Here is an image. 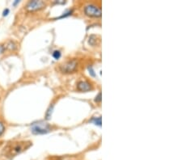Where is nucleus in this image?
Instances as JSON below:
<instances>
[{
    "label": "nucleus",
    "mask_w": 182,
    "mask_h": 160,
    "mask_svg": "<svg viewBox=\"0 0 182 160\" xmlns=\"http://www.w3.org/2000/svg\"><path fill=\"white\" fill-rule=\"evenodd\" d=\"M32 146V142L28 141H20V142H13L8 144L5 148L7 157L12 158L18 154H21L23 151L26 150Z\"/></svg>",
    "instance_id": "nucleus-1"
},
{
    "label": "nucleus",
    "mask_w": 182,
    "mask_h": 160,
    "mask_svg": "<svg viewBox=\"0 0 182 160\" xmlns=\"http://www.w3.org/2000/svg\"><path fill=\"white\" fill-rule=\"evenodd\" d=\"M77 68H78V62L75 59H71L60 64L59 70L63 74H72L76 71Z\"/></svg>",
    "instance_id": "nucleus-2"
},
{
    "label": "nucleus",
    "mask_w": 182,
    "mask_h": 160,
    "mask_svg": "<svg viewBox=\"0 0 182 160\" xmlns=\"http://www.w3.org/2000/svg\"><path fill=\"white\" fill-rule=\"evenodd\" d=\"M51 130L50 125L45 122H38L34 123L32 126L31 132L35 135H41V134H45L49 133Z\"/></svg>",
    "instance_id": "nucleus-3"
},
{
    "label": "nucleus",
    "mask_w": 182,
    "mask_h": 160,
    "mask_svg": "<svg viewBox=\"0 0 182 160\" xmlns=\"http://www.w3.org/2000/svg\"><path fill=\"white\" fill-rule=\"evenodd\" d=\"M84 13L89 17L98 18L101 16V9L94 4H88L84 7Z\"/></svg>",
    "instance_id": "nucleus-4"
},
{
    "label": "nucleus",
    "mask_w": 182,
    "mask_h": 160,
    "mask_svg": "<svg viewBox=\"0 0 182 160\" xmlns=\"http://www.w3.org/2000/svg\"><path fill=\"white\" fill-rule=\"evenodd\" d=\"M46 6L44 1H37V0H33V1H29L25 6V9L29 12H33V11H40L41 9L45 8Z\"/></svg>",
    "instance_id": "nucleus-5"
},
{
    "label": "nucleus",
    "mask_w": 182,
    "mask_h": 160,
    "mask_svg": "<svg viewBox=\"0 0 182 160\" xmlns=\"http://www.w3.org/2000/svg\"><path fill=\"white\" fill-rule=\"evenodd\" d=\"M77 89L80 91L82 92H87V91H90L93 89L92 85L88 81H80L77 84Z\"/></svg>",
    "instance_id": "nucleus-6"
},
{
    "label": "nucleus",
    "mask_w": 182,
    "mask_h": 160,
    "mask_svg": "<svg viewBox=\"0 0 182 160\" xmlns=\"http://www.w3.org/2000/svg\"><path fill=\"white\" fill-rule=\"evenodd\" d=\"M5 48L6 49H9L11 51H14L17 49V45L16 43L13 41H9L8 42H7L6 44H4Z\"/></svg>",
    "instance_id": "nucleus-7"
},
{
    "label": "nucleus",
    "mask_w": 182,
    "mask_h": 160,
    "mask_svg": "<svg viewBox=\"0 0 182 160\" xmlns=\"http://www.w3.org/2000/svg\"><path fill=\"white\" fill-rule=\"evenodd\" d=\"M89 121H90V122H92V123L95 124V125H99V126H101V117H92V119H91Z\"/></svg>",
    "instance_id": "nucleus-8"
},
{
    "label": "nucleus",
    "mask_w": 182,
    "mask_h": 160,
    "mask_svg": "<svg viewBox=\"0 0 182 160\" xmlns=\"http://www.w3.org/2000/svg\"><path fill=\"white\" fill-rule=\"evenodd\" d=\"M5 131H6V126L2 121H0V138L4 134Z\"/></svg>",
    "instance_id": "nucleus-9"
},
{
    "label": "nucleus",
    "mask_w": 182,
    "mask_h": 160,
    "mask_svg": "<svg viewBox=\"0 0 182 160\" xmlns=\"http://www.w3.org/2000/svg\"><path fill=\"white\" fill-rule=\"evenodd\" d=\"M53 57L55 58L56 60H57L58 58H60L61 57V52L59 50H55V51L53 53Z\"/></svg>",
    "instance_id": "nucleus-10"
},
{
    "label": "nucleus",
    "mask_w": 182,
    "mask_h": 160,
    "mask_svg": "<svg viewBox=\"0 0 182 160\" xmlns=\"http://www.w3.org/2000/svg\"><path fill=\"white\" fill-rule=\"evenodd\" d=\"M6 51V48H5L4 44H0V55H2Z\"/></svg>",
    "instance_id": "nucleus-11"
},
{
    "label": "nucleus",
    "mask_w": 182,
    "mask_h": 160,
    "mask_svg": "<svg viewBox=\"0 0 182 160\" xmlns=\"http://www.w3.org/2000/svg\"><path fill=\"white\" fill-rule=\"evenodd\" d=\"M9 13H10V10H9L8 8L4 9V10H3V11H2V16H3V17L7 16Z\"/></svg>",
    "instance_id": "nucleus-12"
},
{
    "label": "nucleus",
    "mask_w": 182,
    "mask_h": 160,
    "mask_svg": "<svg viewBox=\"0 0 182 160\" xmlns=\"http://www.w3.org/2000/svg\"><path fill=\"white\" fill-rule=\"evenodd\" d=\"M95 101H96V102H97V103H99V102H100V101H101V93H99L98 94V96H97L96 97V99H95Z\"/></svg>",
    "instance_id": "nucleus-13"
},
{
    "label": "nucleus",
    "mask_w": 182,
    "mask_h": 160,
    "mask_svg": "<svg viewBox=\"0 0 182 160\" xmlns=\"http://www.w3.org/2000/svg\"><path fill=\"white\" fill-rule=\"evenodd\" d=\"M18 3H20V1H18V0H16V2H15L14 3H13V5H14V6H16V5L18 4Z\"/></svg>",
    "instance_id": "nucleus-14"
}]
</instances>
